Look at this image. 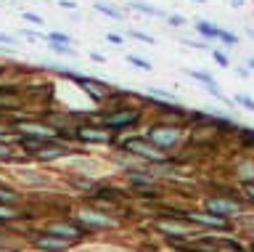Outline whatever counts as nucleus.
Wrapping results in <instances>:
<instances>
[{
	"mask_svg": "<svg viewBox=\"0 0 254 252\" xmlns=\"http://www.w3.org/2000/svg\"><path fill=\"white\" fill-rule=\"evenodd\" d=\"M220 40L225 43V45H230V48H233V45H238V37H236L233 32H225V29H220Z\"/></svg>",
	"mask_w": 254,
	"mask_h": 252,
	"instance_id": "393cba45",
	"label": "nucleus"
},
{
	"mask_svg": "<svg viewBox=\"0 0 254 252\" xmlns=\"http://www.w3.org/2000/svg\"><path fill=\"white\" fill-rule=\"evenodd\" d=\"M212 59L217 61L220 67H230V61H228V56H225V53H222V51H217V48H212Z\"/></svg>",
	"mask_w": 254,
	"mask_h": 252,
	"instance_id": "cd10ccee",
	"label": "nucleus"
},
{
	"mask_svg": "<svg viewBox=\"0 0 254 252\" xmlns=\"http://www.w3.org/2000/svg\"><path fill=\"white\" fill-rule=\"evenodd\" d=\"M241 191L246 196V202L254 204V180H252V183H241Z\"/></svg>",
	"mask_w": 254,
	"mask_h": 252,
	"instance_id": "a878e982",
	"label": "nucleus"
},
{
	"mask_svg": "<svg viewBox=\"0 0 254 252\" xmlns=\"http://www.w3.org/2000/svg\"><path fill=\"white\" fill-rule=\"evenodd\" d=\"M21 16H24V19H29V21H35V24H43V19H40L37 13H29V11H27V13H21Z\"/></svg>",
	"mask_w": 254,
	"mask_h": 252,
	"instance_id": "2f4dec72",
	"label": "nucleus"
},
{
	"mask_svg": "<svg viewBox=\"0 0 254 252\" xmlns=\"http://www.w3.org/2000/svg\"><path fill=\"white\" fill-rule=\"evenodd\" d=\"M95 11H98V13H106V16H111V19H125L122 11L111 8V5H106V3H95Z\"/></svg>",
	"mask_w": 254,
	"mask_h": 252,
	"instance_id": "aec40b11",
	"label": "nucleus"
},
{
	"mask_svg": "<svg viewBox=\"0 0 254 252\" xmlns=\"http://www.w3.org/2000/svg\"><path fill=\"white\" fill-rule=\"evenodd\" d=\"M167 24H170V27H183V24H186V19H183L180 13H167Z\"/></svg>",
	"mask_w": 254,
	"mask_h": 252,
	"instance_id": "c85d7f7f",
	"label": "nucleus"
},
{
	"mask_svg": "<svg viewBox=\"0 0 254 252\" xmlns=\"http://www.w3.org/2000/svg\"><path fill=\"white\" fill-rule=\"evenodd\" d=\"M29 242H32V247L40 250V252H69L71 247H74V244H71L69 239H61V236L45 234V231L29 236Z\"/></svg>",
	"mask_w": 254,
	"mask_h": 252,
	"instance_id": "9d476101",
	"label": "nucleus"
},
{
	"mask_svg": "<svg viewBox=\"0 0 254 252\" xmlns=\"http://www.w3.org/2000/svg\"><path fill=\"white\" fill-rule=\"evenodd\" d=\"M74 141L82 146H117V130L98 122H79L74 125Z\"/></svg>",
	"mask_w": 254,
	"mask_h": 252,
	"instance_id": "20e7f679",
	"label": "nucleus"
},
{
	"mask_svg": "<svg viewBox=\"0 0 254 252\" xmlns=\"http://www.w3.org/2000/svg\"><path fill=\"white\" fill-rule=\"evenodd\" d=\"M59 5H61V8H69V11H74V8H77V3H74V0H61Z\"/></svg>",
	"mask_w": 254,
	"mask_h": 252,
	"instance_id": "473e14b6",
	"label": "nucleus"
},
{
	"mask_svg": "<svg viewBox=\"0 0 254 252\" xmlns=\"http://www.w3.org/2000/svg\"><path fill=\"white\" fill-rule=\"evenodd\" d=\"M19 218H29L16 207V204H8V202H0V226L11 223V220H19Z\"/></svg>",
	"mask_w": 254,
	"mask_h": 252,
	"instance_id": "9b49d317",
	"label": "nucleus"
},
{
	"mask_svg": "<svg viewBox=\"0 0 254 252\" xmlns=\"http://www.w3.org/2000/svg\"><path fill=\"white\" fill-rule=\"evenodd\" d=\"M127 61H130L132 67H138L140 72H151V69H154V67H151V61H146V59H140V56H132V53H130V56H127Z\"/></svg>",
	"mask_w": 254,
	"mask_h": 252,
	"instance_id": "412c9836",
	"label": "nucleus"
},
{
	"mask_svg": "<svg viewBox=\"0 0 254 252\" xmlns=\"http://www.w3.org/2000/svg\"><path fill=\"white\" fill-rule=\"evenodd\" d=\"M0 162H24V157H19V152L11 144H0Z\"/></svg>",
	"mask_w": 254,
	"mask_h": 252,
	"instance_id": "2eb2a0df",
	"label": "nucleus"
},
{
	"mask_svg": "<svg viewBox=\"0 0 254 252\" xmlns=\"http://www.w3.org/2000/svg\"><path fill=\"white\" fill-rule=\"evenodd\" d=\"M196 32L201 35V37H206V40H220V27H214V24H209V21H204V19H198L196 21Z\"/></svg>",
	"mask_w": 254,
	"mask_h": 252,
	"instance_id": "ddd939ff",
	"label": "nucleus"
},
{
	"mask_svg": "<svg viewBox=\"0 0 254 252\" xmlns=\"http://www.w3.org/2000/svg\"><path fill=\"white\" fill-rule=\"evenodd\" d=\"M127 35H130V37H135V40H140V43H148V45H154V37H151V35H146V32H135V29H130Z\"/></svg>",
	"mask_w": 254,
	"mask_h": 252,
	"instance_id": "bb28decb",
	"label": "nucleus"
},
{
	"mask_svg": "<svg viewBox=\"0 0 254 252\" xmlns=\"http://www.w3.org/2000/svg\"><path fill=\"white\" fill-rule=\"evenodd\" d=\"M43 40L48 43V40H56V43H74V40H71V37L66 35V32H51V35H43Z\"/></svg>",
	"mask_w": 254,
	"mask_h": 252,
	"instance_id": "5701e85b",
	"label": "nucleus"
},
{
	"mask_svg": "<svg viewBox=\"0 0 254 252\" xmlns=\"http://www.w3.org/2000/svg\"><path fill=\"white\" fill-rule=\"evenodd\" d=\"M183 218L188 223H196L201 228H214V231H233V220L230 218H222L217 212H209V210H183Z\"/></svg>",
	"mask_w": 254,
	"mask_h": 252,
	"instance_id": "6e6552de",
	"label": "nucleus"
},
{
	"mask_svg": "<svg viewBox=\"0 0 254 252\" xmlns=\"http://www.w3.org/2000/svg\"><path fill=\"white\" fill-rule=\"evenodd\" d=\"M196 3H206V0H196Z\"/></svg>",
	"mask_w": 254,
	"mask_h": 252,
	"instance_id": "4c0bfd02",
	"label": "nucleus"
},
{
	"mask_svg": "<svg viewBox=\"0 0 254 252\" xmlns=\"http://www.w3.org/2000/svg\"><path fill=\"white\" fill-rule=\"evenodd\" d=\"M98 120L106 125V128L122 133L127 128H135L140 120H143V106L138 104H114V106H106L103 112H98Z\"/></svg>",
	"mask_w": 254,
	"mask_h": 252,
	"instance_id": "f257e3e1",
	"label": "nucleus"
},
{
	"mask_svg": "<svg viewBox=\"0 0 254 252\" xmlns=\"http://www.w3.org/2000/svg\"><path fill=\"white\" fill-rule=\"evenodd\" d=\"M217 247L220 250H233V252H249L246 244H241L238 239H230V236H217Z\"/></svg>",
	"mask_w": 254,
	"mask_h": 252,
	"instance_id": "4468645a",
	"label": "nucleus"
},
{
	"mask_svg": "<svg viewBox=\"0 0 254 252\" xmlns=\"http://www.w3.org/2000/svg\"><path fill=\"white\" fill-rule=\"evenodd\" d=\"M135 11H140V13H146V16H159V19H167V13L164 11H159L154 8V5H148V3H140V0H135V3H130Z\"/></svg>",
	"mask_w": 254,
	"mask_h": 252,
	"instance_id": "f3484780",
	"label": "nucleus"
},
{
	"mask_svg": "<svg viewBox=\"0 0 254 252\" xmlns=\"http://www.w3.org/2000/svg\"><path fill=\"white\" fill-rule=\"evenodd\" d=\"M238 141H241L244 146H249V149H254V130L252 128H238Z\"/></svg>",
	"mask_w": 254,
	"mask_h": 252,
	"instance_id": "6ab92c4d",
	"label": "nucleus"
},
{
	"mask_svg": "<svg viewBox=\"0 0 254 252\" xmlns=\"http://www.w3.org/2000/svg\"><path fill=\"white\" fill-rule=\"evenodd\" d=\"M249 252H254V242H252V244H249Z\"/></svg>",
	"mask_w": 254,
	"mask_h": 252,
	"instance_id": "e433bc0d",
	"label": "nucleus"
},
{
	"mask_svg": "<svg viewBox=\"0 0 254 252\" xmlns=\"http://www.w3.org/2000/svg\"><path fill=\"white\" fill-rule=\"evenodd\" d=\"M0 43H3V45H16V37H13V35L0 32Z\"/></svg>",
	"mask_w": 254,
	"mask_h": 252,
	"instance_id": "7c9ffc66",
	"label": "nucleus"
},
{
	"mask_svg": "<svg viewBox=\"0 0 254 252\" xmlns=\"http://www.w3.org/2000/svg\"><path fill=\"white\" fill-rule=\"evenodd\" d=\"M246 67H249L252 72H254V56H249V59H246Z\"/></svg>",
	"mask_w": 254,
	"mask_h": 252,
	"instance_id": "c9c22d12",
	"label": "nucleus"
},
{
	"mask_svg": "<svg viewBox=\"0 0 254 252\" xmlns=\"http://www.w3.org/2000/svg\"><path fill=\"white\" fill-rule=\"evenodd\" d=\"M77 223H82L90 234H95V231H111V228H117L119 223L111 215H103V212H98V210H82V212H77Z\"/></svg>",
	"mask_w": 254,
	"mask_h": 252,
	"instance_id": "1a4fd4ad",
	"label": "nucleus"
},
{
	"mask_svg": "<svg viewBox=\"0 0 254 252\" xmlns=\"http://www.w3.org/2000/svg\"><path fill=\"white\" fill-rule=\"evenodd\" d=\"M117 146H119V152L127 154V157H135V160H143V162H148V165H156V162H164L167 152H162V149H156L146 136H127L122 141H117Z\"/></svg>",
	"mask_w": 254,
	"mask_h": 252,
	"instance_id": "f03ea898",
	"label": "nucleus"
},
{
	"mask_svg": "<svg viewBox=\"0 0 254 252\" xmlns=\"http://www.w3.org/2000/svg\"><path fill=\"white\" fill-rule=\"evenodd\" d=\"M186 75H188V77H193V80H198V83H204V85L214 83V77H212V75H206V72H196V69H186Z\"/></svg>",
	"mask_w": 254,
	"mask_h": 252,
	"instance_id": "4be33fe9",
	"label": "nucleus"
},
{
	"mask_svg": "<svg viewBox=\"0 0 254 252\" xmlns=\"http://www.w3.org/2000/svg\"><path fill=\"white\" fill-rule=\"evenodd\" d=\"M48 48L53 53H59V56H69V59H77V51L71 48L69 43H56V40H48Z\"/></svg>",
	"mask_w": 254,
	"mask_h": 252,
	"instance_id": "dca6fc26",
	"label": "nucleus"
},
{
	"mask_svg": "<svg viewBox=\"0 0 254 252\" xmlns=\"http://www.w3.org/2000/svg\"><path fill=\"white\" fill-rule=\"evenodd\" d=\"M151 144L156 149H162V152L170 154L172 149H178V144L183 141V125L180 122H170V120H162V122H154L148 125L146 133H143Z\"/></svg>",
	"mask_w": 254,
	"mask_h": 252,
	"instance_id": "7ed1b4c3",
	"label": "nucleus"
},
{
	"mask_svg": "<svg viewBox=\"0 0 254 252\" xmlns=\"http://www.w3.org/2000/svg\"><path fill=\"white\" fill-rule=\"evenodd\" d=\"M90 59L98 61V64H103V61H106V56H101V53H90Z\"/></svg>",
	"mask_w": 254,
	"mask_h": 252,
	"instance_id": "f704fd0d",
	"label": "nucleus"
},
{
	"mask_svg": "<svg viewBox=\"0 0 254 252\" xmlns=\"http://www.w3.org/2000/svg\"><path fill=\"white\" fill-rule=\"evenodd\" d=\"M236 104H241L244 109H249V112H254V98H249V96H244V93H238V96L233 98Z\"/></svg>",
	"mask_w": 254,
	"mask_h": 252,
	"instance_id": "b1692460",
	"label": "nucleus"
},
{
	"mask_svg": "<svg viewBox=\"0 0 254 252\" xmlns=\"http://www.w3.org/2000/svg\"><path fill=\"white\" fill-rule=\"evenodd\" d=\"M40 231H45V234H56V236H61V239H69L71 244H79L82 239H87V236H93L82 223H77V218H59V220H48V223L40 226Z\"/></svg>",
	"mask_w": 254,
	"mask_h": 252,
	"instance_id": "39448f33",
	"label": "nucleus"
},
{
	"mask_svg": "<svg viewBox=\"0 0 254 252\" xmlns=\"http://www.w3.org/2000/svg\"><path fill=\"white\" fill-rule=\"evenodd\" d=\"M21 199V194L16 191V188H11L8 183H0V202H8V204H16Z\"/></svg>",
	"mask_w": 254,
	"mask_h": 252,
	"instance_id": "a211bd4d",
	"label": "nucleus"
},
{
	"mask_svg": "<svg viewBox=\"0 0 254 252\" xmlns=\"http://www.w3.org/2000/svg\"><path fill=\"white\" fill-rule=\"evenodd\" d=\"M64 80H71L74 85H79L87 96H90L95 104H103L109 96V90H111V85L109 83H103V80H95V77H87V75H77V72H66V69H61L59 72Z\"/></svg>",
	"mask_w": 254,
	"mask_h": 252,
	"instance_id": "0eeeda50",
	"label": "nucleus"
},
{
	"mask_svg": "<svg viewBox=\"0 0 254 252\" xmlns=\"http://www.w3.org/2000/svg\"><path fill=\"white\" fill-rule=\"evenodd\" d=\"M106 40H109V43H114V45H122V43H125V40H122V37H119V35H111V32L106 35Z\"/></svg>",
	"mask_w": 254,
	"mask_h": 252,
	"instance_id": "72a5a7b5",
	"label": "nucleus"
},
{
	"mask_svg": "<svg viewBox=\"0 0 254 252\" xmlns=\"http://www.w3.org/2000/svg\"><path fill=\"white\" fill-rule=\"evenodd\" d=\"M233 175L241 180V183H252V180H254V160H241L236 165Z\"/></svg>",
	"mask_w": 254,
	"mask_h": 252,
	"instance_id": "f8f14e48",
	"label": "nucleus"
},
{
	"mask_svg": "<svg viewBox=\"0 0 254 252\" xmlns=\"http://www.w3.org/2000/svg\"><path fill=\"white\" fill-rule=\"evenodd\" d=\"M204 207L209 212H217L222 218H241L246 212V204L238 194H214L204 199Z\"/></svg>",
	"mask_w": 254,
	"mask_h": 252,
	"instance_id": "423d86ee",
	"label": "nucleus"
},
{
	"mask_svg": "<svg viewBox=\"0 0 254 252\" xmlns=\"http://www.w3.org/2000/svg\"><path fill=\"white\" fill-rule=\"evenodd\" d=\"M11 136V122H0V141Z\"/></svg>",
	"mask_w": 254,
	"mask_h": 252,
	"instance_id": "c756f323",
	"label": "nucleus"
}]
</instances>
